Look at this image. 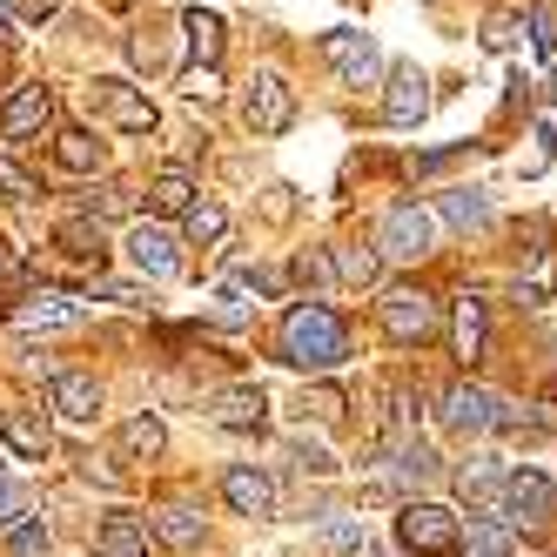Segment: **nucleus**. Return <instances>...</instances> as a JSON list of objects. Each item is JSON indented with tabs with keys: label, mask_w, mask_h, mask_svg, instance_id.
I'll list each match as a JSON object with an SVG mask.
<instances>
[{
	"label": "nucleus",
	"mask_w": 557,
	"mask_h": 557,
	"mask_svg": "<svg viewBox=\"0 0 557 557\" xmlns=\"http://www.w3.org/2000/svg\"><path fill=\"white\" fill-rule=\"evenodd\" d=\"M275 349H283V363L323 376V370H336L349 356V330H343V315L330 302H296L283 315V330H275Z\"/></svg>",
	"instance_id": "nucleus-1"
},
{
	"label": "nucleus",
	"mask_w": 557,
	"mask_h": 557,
	"mask_svg": "<svg viewBox=\"0 0 557 557\" xmlns=\"http://www.w3.org/2000/svg\"><path fill=\"white\" fill-rule=\"evenodd\" d=\"M436 330H444V302H436L430 289H410V283L383 289V336H389V343L417 349V343H430Z\"/></svg>",
	"instance_id": "nucleus-2"
},
{
	"label": "nucleus",
	"mask_w": 557,
	"mask_h": 557,
	"mask_svg": "<svg viewBox=\"0 0 557 557\" xmlns=\"http://www.w3.org/2000/svg\"><path fill=\"white\" fill-rule=\"evenodd\" d=\"M396 537H404L410 557H450L463 544V517H450L444 504H404L396 517Z\"/></svg>",
	"instance_id": "nucleus-3"
},
{
	"label": "nucleus",
	"mask_w": 557,
	"mask_h": 557,
	"mask_svg": "<svg viewBox=\"0 0 557 557\" xmlns=\"http://www.w3.org/2000/svg\"><path fill=\"white\" fill-rule=\"evenodd\" d=\"M430 249H436V215L417 209V202H396L383 215V228H376V256H389V262H423Z\"/></svg>",
	"instance_id": "nucleus-4"
},
{
	"label": "nucleus",
	"mask_w": 557,
	"mask_h": 557,
	"mask_svg": "<svg viewBox=\"0 0 557 557\" xmlns=\"http://www.w3.org/2000/svg\"><path fill=\"white\" fill-rule=\"evenodd\" d=\"M95 108H101V122L122 128V135H154V122H162L154 101L135 82H122V74H101V82H95Z\"/></svg>",
	"instance_id": "nucleus-5"
},
{
	"label": "nucleus",
	"mask_w": 557,
	"mask_h": 557,
	"mask_svg": "<svg viewBox=\"0 0 557 557\" xmlns=\"http://www.w3.org/2000/svg\"><path fill=\"white\" fill-rule=\"evenodd\" d=\"M323 61L343 74V88H376L383 82V48L370 41V34H356V27L323 34Z\"/></svg>",
	"instance_id": "nucleus-6"
},
{
	"label": "nucleus",
	"mask_w": 557,
	"mask_h": 557,
	"mask_svg": "<svg viewBox=\"0 0 557 557\" xmlns=\"http://www.w3.org/2000/svg\"><path fill=\"white\" fill-rule=\"evenodd\" d=\"M243 122L256 128V135H289L296 128V88L283 82V74H256L249 82V95H243Z\"/></svg>",
	"instance_id": "nucleus-7"
},
{
	"label": "nucleus",
	"mask_w": 557,
	"mask_h": 557,
	"mask_svg": "<svg viewBox=\"0 0 557 557\" xmlns=\"http://www.w3.org/2000/svg\"><path fill=\"white\" fill-rule=\"evenodd\" d=\"M510 517H524V524H544V517L557 510V491H550V476L544 470H531V463H517V470H504V497H497Z\"/></svg>",
	"instance_id": "nucleus-8"
},
{
	"label": "nucleus",
	"mask_w": 557,
	"mask_h": 557,
	"mask_svg": "<svg viewBox=\"0 0 557 557\" xmlns=\"http://www.w3.org/2000/svg\"><path fill=\"white\" fill-rule=\"evenodd\" d=\"M497 396L484 389V383H450L444 389V423L457 430V436H484V430H497Z\"/></svg>",
	"instance_id": "nucleus-9"
},
{
	"label": "nucleus",
	"mask_w": 557,
	"mask_h": 557,
	"mask_svg": "<svg viewBox=\"0 0 557 557\" xmlns=\"http://www.w3.org/2000/svg\"><path fill=\"white\" fill-rule=\"evenodd\" d=\"M41 128H54V95H48L41 82H21V88L8 95V108H0V135H8V141H27V135H41Z\"/></svg>",
	"instance_id": "nucleus-10"
},
{
	"label": "nucleus",
	"mask_w": 557,
	"mask_h": 557,
	"mask_svg": "<svg viewBox=\"0 0 557 557\" xmlns=\"http://www.w3.org/2000/svg\"><path fill=\"white\" fill-rule=\"evenodd\" d=\"M48 410L67 417V423H95V410H101V383H95L88 370H54V376H48Z\"/></svg>",
	"instance_id": "nucleus-11"
},
{
	"label": "nucleus",
	"mask_w": 557,
	"mask_h": 557,
	"mask_svg": "<svg viewBox=\"0 0 557 557\" xmlns=\"http://www.w3.org/2000/svg\"><path fill=\"white\" fill-rule=\"evenodd\" d=\"M222 497L235 517H275V484H269V470L256 463H228L222 470Z\"/></svg>",
	"instance_id": "nucleus-12"
},
{
	"label": "nucleus",
	"mask_w": 557,
	"mask_h": 557,
	"mask_svg": "<svg viewBox=\"0 0 557 557\" xmlns=\"http://www.w3.org/2000/svg\"><path fill=\"white\" fill-rule=\"evenodd\" d=\"M209 417L222 430H262L269 423V396H262V383H228V389L209 396Z\"/></svg>",
	"instance_id": "nucleus-13"
},
{
	"label": "nucleus",
	"mask_w": 557,
	"mask_h": 557,
	"mask_svg": "<svg viewBox=\"0 0 557 557\" xmlns=\"http://www.w3.org/2000/svg\"><path fill=\"white\" fill-rule=\"evenodd\" d=\"M383 114H389L396 128H410V122H423V114H430V74H423L417 61H404V67L389 74V95H383Z\"/></svg>",
	"instance_id": "nucleus-14"
},
{
	"label": "nucleus",
	"mask_w": 557,
	"mask_h": 557,
	"mask_svg": "<svg viewBox=\"0 0 557 557\" xmlns=\"http://www.w3.org/2000/svg\"><path fill=\"white\" fill-rule=\"evenodd\" d=\"M8 323L21 330H67V323H82V302H74L67 289H34L8 309Z\"/></svg>",
	"instance_id": "nucleus-15"
},
{
	"label": "nucleus",
	"mask_w": 557,
	"mask_h": 557,
	"mask_svg": "<svg viewBox=\"0 0 557 557\" xmlns=\"http://www.w3.org/2000/svg\"><path fill=\"white\" fill-rule=\"evenodd\" d=\"M54 249H61L67 262H82V269H101V262H108V235H101L95 215H67V222L54 228Z\"/></svg>",
	"instance_id": "nucleus-16"
},
{
	"label": "nucleus",
	"mask_w": 557,
	"mask_h": 557,
	"mask_svg": "<svg viewBox=\"0 0 557 557\" xmlns=\"http://www.w3.org/2000/svg\"><path fill=\"white\" fill-rule=\"evenodd\" d=\"M128 256H135V269H141V275H154V283H169V275L182 269V256H175V235H169V228H148V222L128 235Z\"/></svg>",
	"instance_id": "nucleus-17"
},
{
	"label": "nucleus",
	"mask_w": 557,
	"mask_h": 557,
	"mask_svg": "<svg viewBox=\"0 0 557 557\" xmlns=\"http://www.w3.org/2000/svg\"><path fill=\"white\" fill-rule=\"evenodd\" d=\"M450 336H457V363H476L484 356V343H491V323H484V296H457V323H450Z\"/></svg>",
	"instance_id": "nucleus-18"
},
{
	"label": "nucleus",
	"mask_w": 557,
	"mask_h": 557,
	"mask_svg": "<svg viewBox=\"0 0 557 557\" xmlns=\"http://www.w3.org/2000/svg\"><path fill=\"white\" fill-rule=\"evenodd\" d=\"M101 154H108V148L95 141V128H61V135H54V162H61L67 175H95Z\"/></svg>",
	"instance_id": "nucleus-19"
},
{
	"label": "nucleus",
	"mask_w": 557,
	"mask_h": 557,
	"mask_svg": "<svg viewBox=\"0 0 557 557\" xmlns=\"http://www.w3.org/2000/svg\"><path fill=\"white\" fill-rule=\"evenodd\" d=\"M202 510H195V504H169V510H154V537H162V544H175V550H195V544H202Z\"/></svg>",
	"instance_id": "nucleus-20"
},
{
	"label": "nucleus",
	"mask_w": 557,
	"mask_h": 557,
	"mask_svg": "<svg viewBox=\"0 0 557 557\" xmlns=\"http://www.w3.org/2000/svg\"><path fill=\"white\" fill-rule=\"evenodd\" d=\"M182 34H188V54H195V67H215V61H222V34H228V27H222L215 14L188 8V14H182Z\"/></svg>",
	"instance_id": "nucleus-21"
},
{
	"label": "nucleus",
	"mask_w": 557,
	"mask_h": 557,
	"mask_svg": "<svg viewBox=\"0 0 557 557\" xmlns=\"http://www.w3.org/2000/svg\"><path fill=\"white\" fill-rule=\"evenodd\" d=\"M195 202H202V188H195L182 169H169V175H154V188H148V209L154 215H188Z\"/></svg>",
	"instance_id": "nucleus-22"
},
{
	"label": "nucleus",
	"mask_w": 557,
	"mask_h": 557,
	"mask_svg": "<svg viewBox=\"0 0 557 557\" xmlns=\"http://www.w3.org/2000/svg\"><path fill=\"white\" fill-rule=\"evenodd\" d=\"M0 430H8V444L21 450V457H48V417H34V410H0Z\"/></svg>",
	"instance_id": "nucleus-23"
},
{
	"label": "nucleus",
	"mask_w": 557,
	"mask_h": 557,
	"mask_svg": "<svg viewBox=\"0 0 557 557\" xmlns=\"http://www.w3.org/2000/svg\"><path fill=\"white\" fill-rule=\"evenodd\" d=\"M122 457H128V463L162 457V417H154V410H141V417L122 423Z\"/></svg>",
	"instance_id": "nucleus-24"
},
{
	"label": "nucleus",
	"mask_w": 557,
	"mask_h": 557,
	"mask_svg": "<svg viewBox=\"0 0 557 557\" xmlns=\"http://www.w3.org/2000/svg\"><path fill=\"white\" fill-rule=\"evenodd\" d=\"M336 275H343V283H356V289H376V283H383V256H376V243H370V249H363V243L336 249Z\"/></svg>",
	"instance_id": "nucleus-25"
},
{
	"label": "nucleus",
	"mask_w": 557,
	"mask_h": 557,
	"mask_svg": "<svg viewBox=\"0 0 557 557\" xmlns=\"http://www.w3.org/2000/svg\"><path fill=\"white\" fill-rule=\"evenodd\" d=\"M101 557H148V524H135V517H108L101 524Z\"/></svg>",
	"instance_id": "nucleus-26"
},
{
	"label": "nucleus",
	"mask_w": 557,
	"mask_h": 557,
	"mask_svg": "<svg viewBox=\"0 0 557 557\" xmlns=\"http://www.w3.org/2000/svg\"><path fill=\"white\" fill-rule=\"evenodd\" d=\"M444 222L450 228H484L491 222V195L484 188H450L444 195Z\"/></svg>",
	"instance_id": "nucleus-27"
},
{
	"label": "nucleus",
	"mask_w": 557,
	"mask_h": 557,
	"mask_svg": "<svg viewBox=\"0 0 557 557\" xmlns=\"http://www.w3.org/2000/svg\"><path fill=\"white\" fill-rule=\"evenodd\" d=\"M463 537H470V557H510V524L504 517H470Z\"/></svg>",
	"instance_id": "nucleus-28"
},
{
	"label": "nucleus",
	"mask_w": 557,
	"mask_h": 557,
	"mask_svg": "<svg viewBox=\"0 0 557 557\" xmlns=\"http://www.w3.org/2000/svg\"><path fill=\"white\" fill-rule=\"evenodd\" d=\"M436 470H444V463H436L430 444H417V436H404V444H396V476H404V484H430Z\"/></svg>",
	"instance_id": "nucleus-29"
},
{
	"label": "nucleus",
	"mask_w": 557,
	"mask_h": 557,
	"mask_svg": "<svg viewBox=\"0 0 557 557\" xmlns=\"http://www.w3.org/2000/svg\"><path fill=\"white\" fill-rule=\"evenodd\" d=\"M182 235H188V243H222V235H228V209L222 202H195L182 215Z\"/></svg>",
	"instance_id": "nucleus-30"
},
{
	"label": "nucleus",
	"mask_w": 557,
	"mask_h": 557,
	"mask_svg": "<svg viewBox=\"0 0 557 557\" xmlns=\"http://www.w3.org/2000/svg\"><path fill=\"white\" fill-rule=\"evenodd\" d=\"M135 202H141V195L128 188V182H101L95 195H88V215L101 222V215H135Z\"/></svg>",
	"instance_id": "nucleus-31"
},
{
	"label": "nucleus",
	"mask_w": 557,
	"mask_h": 557,
	"mask_svg": "<svg viewBox=\"0 0 557 557\" xmlns=\"http://www.w3.org/2000/svg\"><path fill=\"white\" fill-rule=\"evenodd\" d=\"M457 491L476 497V504H497V497H504V476H497L491 463H463V470H457Z\"/></svg>",
	"instance_id": "nucleus-32"
},
{
	"label": "nucleus",
	"mask_w": 557,
	"mask_h": 557,
	"mask_svg": "<svg viewBox=\"0 0 557 557\" xmlns=\"http://www.w3.org/2000/svg\"><path fill=\"white\" fill-rule=\"evenodd\" d=\"M323 537L336 544V550H370V537H363V524H356L349 510H323Z\"/></svg>",
	"instance_id": "nucleus-33"
},
{
	"label": "nucleus",
	"mask_w": 557,
	"mask_h": 557,
	"mask_svg": "<svg viewBox=\"0 0 557 557\" xmlns=\"http://www.w3.org/2000/svg\"><path fill=\"white\" fill-rule=\"evenodd\" d=\"M95 296H101V302H122V309H154V296H148V289L114 283V275H95Z\"/></svg>",
	"instance_id": "nucleus-34"
},
{
	"label": "nucleus",
	"mask_w": 557,
	"mask_h": 557,
	"mask_svg": "<svg viewBox=\"0 0 557 557\" xmlns=\"http://www.w3.org/2000/svg\"><path fill=\"white\" fill-rule=\"evenodd\" d=\"M182 95L215 101V95H222V67H188V74H182Z\"/></svg>",
	"instance_id": "nucleus-35"
},
{
	"label": "nucleus",
	"mask_w": 557,
	"mask_h": 557,
	"mask_svg": "<svg viewBox=\"0 0 557 557\" xmlns=\"http://www.w3.org/2000/svg\"><path fill=\"white\" fill-rule=\"evenodd\" d=\"M302 417L336 423V417H343V389H309V396H302Z\"/></svg>",
	"instance_id": "nucleus-36"
},
{
	"label": "nucleus",
	"mask_w": 557,
	"mask_h": 557,
	"mask_svg": "<svg viewBox=\"0 0 557 557\" xmlns=\"http://www.w3.org/2000/svg\"><path fill=\"white\" fill-rule=\"evenodd\" d=\"M0 188H8V195H14V202H34V195H41V182H34L27 169H14V162H8V154H0Z\"/></svg>",
	"instance_id": "nucleus-37"
},
{
	"label": "nucleus",
	"mask_w": 557,
	"mask_h": 557,
	"mask_svg": "<svg viewBox=\"0 0 557 557\" xmlns=\"http://www.w3.org/2000/svg\"><path fill=\"white\" fill-rule=\"evenodd\" d=\"M41 550H48V524H41V517L14 524V557H41Z\"/></svg>",
	"instance_id": "nucleus-38"
},
{
	"label": "nucleus",
	"mask_w": 557,
	"mask_h": 557,
	"mask_svg": "<svg viewBox=\"0 0 557 557\" xmlns=\"http://www.w3.org/2000/svg\"><path fill=\"white\" fill-rule=\"evenodd\" d=\"M228 283H235V289H256V296H275V275L256 269V262H235V269H228Z\"/></svg>",
	"instance_id": "nucleus-39"
},
{
	"label": "nucleus",
	"mask_w": 557,
	"mask_h": 557,
	"mask_svg": "<svg viewBox=\"0 0 557 557\" xmlns=\"http://www.w3.org/2000/svg\"><path fill=\"white\" fill-rule=\"evenodd\" d=\"M209 323H215V330H249V309L235 302V296H222V302L209 309Z\"/></svg>",
	"instance_id": "nucleus-40"
},
{
	"label": "nucleus",
	"mask_w": 557,
	"mask_h": 557,
	"mask_svg": "<svg viewBox=\"0 0 557 557\" xmlns=\"http://www.w3.org/2000/svg\"><path fill=\"white\" fill-rule=\"evenodd\" d=\"M21 510H27L21 484H0V531H14V524H21Z\"/></svg>",
	"instance_id": "nucleus-41"
},
{
	"label": "nucleus",
	"mask_w": 557,
	"mask_h": 557,
	"mask_svg": "<svg viewBox=\"0 0 557 557\" xmlns=\"http://www.w3.org/2000/svg\"><path fill=\"white\" fill-rule=\"evenodd\" d=\"M484 41H491V48H510V41H517V14H497Z\"/></svg>",
	"instance_id": "nucleus-42"
},
{
	"label": "nucleus",
	"mask_w": 557,
	"mask_h": 557,
	"mask_svg": "<svg viewBox=\"0 0 557 557\" xmlns=\"http://www.w3.org/2000/svg\"><path fill=\"white\" fill-rule=\"evenodd\" d=\"M296 275H302V283H330V262H323V256H302Z\"/></svg>",
	"instance_id": "nucleus-43"
},
{
	"label": "nucleus",
	"mask_w": 557,
	"mask_h": 557,
	"mask_svg": "<svg viewBox=\"0 0 557 557\" xmlns=\"http://www.w3.org/2000/svg\"><path fill=\"white\" fill-rule=\"evenodd\" d=\"M21 8H27V21H48V14L61 8V0H21Z\"/></svg>",
	"instance_id": "nucleus-44"
},
{
	"label": "nucleus",
	"mask_w": 557,
	"mask_h": 557,
	"mask_svg": "<svg viewBox=\"0 0 557 557\" xmlns=\"http://www.w3.org/2000/svg\"><path fill=\"white\" fill-rule=\"evenodd\" d=\"M0 484H8V463H0Z\"/></svg>",
	"instance_id": "nucleus-45"
},
{
	"label": "nucleus",
	"mask_w": 557,
	"mask_h": 557,
	"mask_svg": "<svg viewBox=\"0 0 557 557\" xmlns=\"http://www.w3.org/2000/svg\"><path fill=\"white\" fill-rule=\"evenodd\" d=\"M0 269H8V249H0Z\"/></svg>",
	"instance_id": "nucleus-46"
},
{
	"label": "nucleus",
	"mask_w": 557,
	"mask_h": 557,
	"mask_svg": "<svg viewBox=\"0 0 557 557\" xmlns=\"http://www.w3.org/2000/svg\"><path fill=\"white\" fill-rule=\"evenodd\" d=\"M550 491H557V484H550Z\"/></svg>",
	"instance_id": "nucleus-47"
}]
</instances>
